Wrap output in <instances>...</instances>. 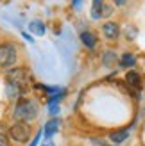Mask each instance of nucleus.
I'll list each match as a JSON object with an SVG mask.
<instances>
[{"mask_svg": "<svg viewBox=\"0 0 145 146\" xmlns=\"http://www.w3.org/2000/svg\"><path fill=\"white\" fill-rule=\"evenodd\" d=\"M79 2H81V0H74V7H79Z\"/></svg>", "mask_w": 145, "mask_h": 146, "instance_id": "nucleus-18", "label": "nucleus"}, {"mask_svg": "<svg viewBox=\"0 0 145 146\" xmlns=\"http://www.w3.org/2000/svg\"><path fill=\"white\" fill-rule=\"evenodd\" d=\"M38 143H40V134H38V135L34 137V139H32V143L29 144V146H36V144H38Z\"/></svg>", "mask_w": 145, "mask_h": 146, "instance_id": "nucleus-17", "label": "nucleus"}, {"mask_svg": "<svg viewBox=\"0 0 145 146\" xmlns=\"http://www.w3.org/2000/svg\"><path fill=\"white\" fill-rule=\"evenodd\" d=\"M14 119L20 121V123H29V121H34L36 116H38V105H36L34 100H29V98H18L16 105H14Z\"/></svg>", "mask_w": 145, "mask_h": 146, "instance_id": "nucleus-1", "label": "nucleus"}, {"mask_svg": "<svg viewBox=\"0 0 145 146\" xmlns=\"http://www.w3.org/2000/svg\"><path fill=\"white\" fill-rule=\"evenodd\" d=\"M18 59L16 46L13 43H0V68H11Z\"/></svg>", "mask_w": 145, "mask_h": 146, "instance_id": "nucleus-2", "label": "nucleus"}, {"mask_svg": "<svg viewBox=\"0 0 145 146\" xmlns=\"http://www.w3.org/2000/svg\"><path fill=\"white\" fill-rule=\"evenodd\" d=\"M9 137L16 143H27L29 137H31V127L27 123H20L16 121L14 125L9 128Z\"/></svg>", "mask_w": 145, "mask_h": 146, "instance_id": "nucleus-4", "label": "nucleus"}, {"mask_svg": "<svg viewBox=\"0 0 145 146\" xmlns=\"http://www.w3.org/2000/svg\"><path fill=\"white\" fill-rule=\"evenodd\" d=\"M102 34H104L106 39L115 41V39H118V36H120V27L115 23V21H106L102 25Z\"/></svg>", "mask_w": 145, "mask_h": 146, "instance_id": "nucleus-5", "label": "nucleus"}, {"mask_svg": "<svg viewBox=\"0 0 145 146\" xmlns=\"http://www.w3.org/2000/svg\"><path fill=\"white\" fill-rule=\"evenodd\" d=\"M43 146H54V143H45Z\"/></svg>", "mask_w": 145, "mask_h": 146, "instance_id": "nucleus-20", "label": "nucleus"}, {"mask_svg": "<svg viewBox=\"0 0 145 146\" xmlns=\"http://www.w3.org/2000/svg\"><path fill=\"white\" fill-rule=\"evenodd\" d=\"M102 62H104V66H113V64L117 62V54L115 52H106L102 55Z\"/></svg>", "mask_w": 145, "mask_h": 146, "instance_id": "nucleus-13", "label": "nucleus"}, {"mask_svg": "<svg viewBox=\"0 0 145 146\" xmlns=\"http://www.w3.org/2000/svg\"><path fill=\"white\" fill-rule=\"evenodd\" d=\"M113 14V7L111 5H107V4H99L95 5L93 4V9H91V16L99 20V18H107V16H111Z\"/></svg>", "mask_w": 145, "mask_h": 146, "instance_id": "nucleus-6", "label": "nucleus"}, {"mask_svg": "<svg viewBox=\"0 0 145 146\" xmlns=\"http://www.w3.org/2000/svg\"><path fill=\"white\" fill-rule=\"evenodd\" d=\"M0 146H9V143H7V137L4 134H0Z\"/></svg>", "mask_w": 145, "mask_h": 146, "instance_id": "nucleus-15", "label": "nucleus"}, {"mask_svg": "<svg viewBox=\"0 0 145 146\" xmlns=\"http://www.w3.org/2000/svg\"><path fill=\"white\" fill-rule=\"evenodd\" d=\"M29 31L36 36H43L45 34V25H43L41 21H31V23H29Z\"/></svg>", "mask_w": 145, "mask_h": 146, "instance_id": "nucleus-12", "label": "nucleus"}, {"mask_svg": "<svg viewBox=\"0 0 145 146\" xmlns=\"http://www.w3.org/2000/svg\"><path fill=\"white\" fill-rule=\"evenodd\" d=\"M57 111H59V107H57L56 104H50V107H48V112H50V114H56Z\"/></svg>", "mask_w": 145, "mask_h": 146, "instance_id": "nucleus-14", "label": "nucleus"}, {"mask_svg": "<svg viewBox=\"0 0 145 146\" xmlns=\"http://www.w3.org/2000/svg\"><path fill=\"white\" fill-rule=\"evenodd\" d=\"M7 84H13V86H16L20 87L21 91L27 87L29 84V71L25 68H13L7 71Z\"/></svg>", "mask_w": 145, "mask_h": 146, "instance_id": "nucleus-3", "label": "nucleus"}, {"mask_svg": "<svg viewBox=\"0 0 145 146\" xmlns=\"http://www.w3.org/2000/svg\"><path fill=\"white\" fill-rule=\"evenodd\" d=\"M93 4H95V5H99V4H102V0H93Z\"/></svg>", "mask_w": 145, "mask_h": 146, "instance_id": "nucleus-19", "label": "nucleus"}, {"mask_svg": "<svg viewBox=\"0 0 145 146\" xmlns=\"http://www.w3.org/2000/svg\"><path fill=\"white\" fill-rule=\"evenodd\" d=\"M126 2H127V0H113V4H115V5H118V7H124Z\"/></svg>", "mask_w": 145, "mask_h": 146, "instance_id": "nucleus-16", "label": "nucleus"}, {"mask_svg": "<svg viewBox=\"0 0 145 146\" xmlns=\"http://www.w3.org/2000/svg\"><path fill=\"white\" fill-rule=\"evenodd\" d=\"M81 41H83L88 48H95V45H97V38H95V34H93V32H88V31L81 34Z\"/></svg>", "mask_w": 145, "mask_h": 146, "instance_id": "nucleus-9", "label": "nucleus"}, {"mask_svg": "<svg viewBox=\"0 0 145 146\" xmlns=\"http://www.w3.org/2000/svg\"><path fill=\"white\" fill-rule=\"evenodd\" d=\"M134 64H136V57H134L133 54L127 52V54H124V55L120 57V66H124V68H133Z\"/></svg>", "mask_w": 145, "mask_h": 146, "instance_id": "nucleus-10", "label": "nucleus"}, {"mask_svg": "<svg viewBox=\"0 0 145 146\" xmlns=\"http://www.w3.org/2000/svg\"><path fill=\"white\" fill-rule=\"evenodd\" d=\"M129 137V130L127 128H118V130H115L113 134H109V139L113 141V143H122V141H126Z\"/></svg>", "mask_w": 145, "mask_h": 146, "instance_id": "nucleus-8", "label": "nucleus"}, {"mask_svg": "<svg viewBox=\"0 0 145 146\" xmlns=\"http://www.w3.org/2000/svg\"><path fill=\"white\" fill-rule=\"evenodd\" d=\"M126 82H127L129 87H133V89H138V87H140V73L134 71V70H131V71L126 75Z\"/></svg>", "mask_w": 145, "mask_h": 146, "instance_id": "nucleus-7", "label": "nucleus"}, {"mask_svg": "<svg viewBox=\"0 0 145 146\" xmlns=\"http://www.w3.org/2000/svg\"><path fill=\"white\" fill-rule=\"evenodd\" d=\"M57 128H59V121H57V119H50L45 125V137H52L57 132Z\"/></svg>", "mask_w": 145, "mask_h": 146, "instance_id": "nucleus-11", "label": "nucleus"}]
</instances>
